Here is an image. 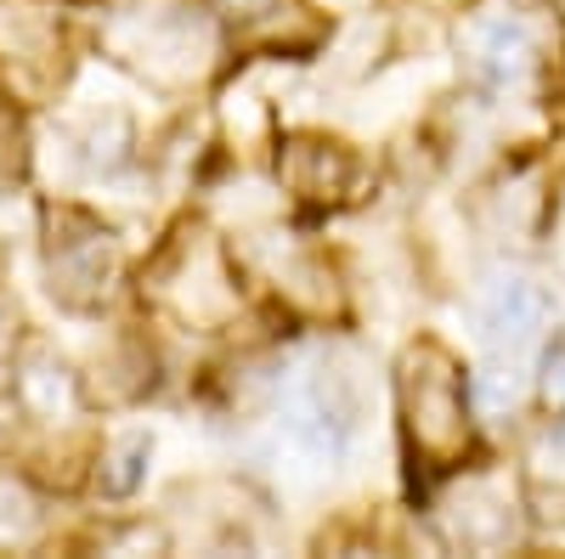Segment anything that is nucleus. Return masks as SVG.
<instances>
[{
	"mask_svg": "<svg viewBox=\"0 0 565 559\" xmlns=\"http://www.w3.org/2000/svg\"><path fill=\"white\" fill-rule=\"evenodd\" d=\"M407 412H413L418 441H430V447H452L458 441V390H452V367L441 356H436L430 373H418V362H413V373H407Z\"/></svg>",
	"mask_w": 565,
	"mask_h": 559,
	"instance_id": "obj_2",
	"label": "nucleus"
},
{
	"mask_svg": "<svg viewBox=\"0 0 565 559\" xmlns=\"http://www.w3.org/2000/svg\"><path fill=\"white\" fill-rule=\"evenodd\" d=\"M532 475H537L548 492H565V418L537 436V447H532Z\"/></svg>",
	"mask_w": 565,
	"mask_h": 559,
	"instance_id": "obj_6",
	"label": "nucleus"
},
{
	"mask_svg": "<svg viewBox=\"0 0 565 559\" xmlns=\"http://www.w3.org/2000/svg\"><path fill=\"white\" fill-rule=\"evenodd\" d=\"M548 385H559L565 390V345L554 351V362H548Z\"/></svg>",
	"mask_w": 565,
	"mask_h": 559,
	"instance_id": "obj_8",
	"label": "nucleus"
},
{
	"mask_svg": "<svg viewBox=\"0 0 565 559\" xmlns=\"http://www.w3.org/2000/svg\"><path fill=\"white\" fill-rule=\"evenodd\" d=\"M463 508H469V520L458 515V542H469V548H498V542L509 537V508H503L492 492H469Z\"/></svg>",
	"mask_w": 565,
	"mask_h": 559,
	"instance_id": "obj_4",
	"label": "nucleus"
},
{
	"mask_svg": "<svg viewBox=\"0 0 565 559\" xmlns=\"http://www.w3.org/2000/svg\"><path fill=\"white\" fill-rule=\"evenodd\" d=\"M141 458H148V441H141V436L119 441V447H114V470L103 475V486H108V492H130V486L141 481Z\"/></svg>",
	"mask_w": 565,
	"mask_h": 559,
	"instance_id": "obj_7",
	"label": "nucleus"
},
{
	"mask_svg": "<svg viewBox=\"0 0 565 559\" xmlns=\"http://www.w3.org/2000/svg\"><path fill=\"white\" fill-rule=\"evenodd\" d=\"M469 57H476V74L492 79V85H521L532 74V57H537V40L526 23L514 18H498L487 29H476V45H469Z\"/></svg>",
	"mask_w": 565,
	"mask_h": 559,
	"instance_id": "obj_3",
	"label": "nucleus"
},
{
	"mask_svg": "<svg viewBox=\"0 0 565 559\" xmlns=\"http://www.w3.org/2000/svg\"><path fill=\"white\" fill-rule=\"evenodd\" d=\"M548 329V294L532 277H498L492 294L481 300V334L503 362H526L532 345Z\"/></svg>",
	"mask_w": 565,
	"mask_h": 559,
	"instance_id": "obj_1",
	"label": "nucleus"
},
{
	"mask_svg": "<svg viewBox=\"0 0 565 559\" xmlns=\"http://www.w3.org/2000/svg\"><path fill=\"white\" fill-rule=\"evenodd\" d=\"M29 526H34V497H29L18 481L0 475V548H7V542H23Z\"/></svg>",
	"mask_w": 565,
	"mask_h": 559,
	"instance_id": "obj_5",
	"label": "nucleus"
}]
</instances>
